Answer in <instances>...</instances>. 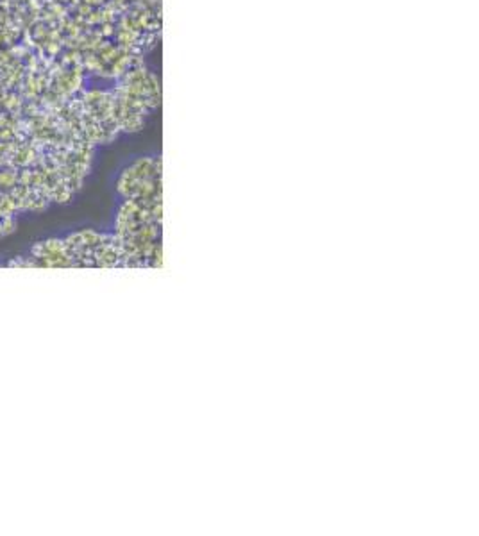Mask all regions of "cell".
I'll use <instances>...</instances> for the list:
<instances>
[{"label":"cell","instance_id":"obj_1","mask_svg":"<svg viewBox=\"0 0 479 536\" xmlns=\"http://www.w3.org/2000/svg\"><path fill=\"white\" fill-rule=\"evenodd\" d=\"M63 240L73 268H123L122 250L113 234L85 229Z\"/></svg>","mask_w":479,"mask_h":536},{"label":"cell","instance_id":"obj_4","mask_svg":"<svg viewBox=\"0 0 479 536\" xmlns=\"http://www.w3.org/2000/svg\"><path fill=\"white\" fill-rule=\"evenodd\" d=\"M28 257L31 261V267L36 268H73V261L66 249L65 240L61 238L38 241Z\"/></svg>","mask_w":479,"mask_h":536},{"label":"cell","instance_id":"obj_2","mask_svg":"<svg viewBox=\"0 0 479 536\" xmlns=\"http://www.w3.org/2000/svg\"><path fill=\"white\" fill-rule=\"evenodd\" d=\"M116 192L122 199L162 200V159L149 156L133 161L116 179Z\"/></svg>","mask_w":479,"mask_h":536},{"label":"cell","instance_id":"obj_3","mask_svg":"<svg viewBox=\"0 0 479 536\" xmlns=\"http://www.w3.org/2000/svg\"><path fill=\"white\" fill-rule=\"evenodd\" d=\"M113 93L150 115L162 106V79L145 65H138L116 79Z\"/></svg>","mask_w":479,"mask_h":536}]
</instances>
